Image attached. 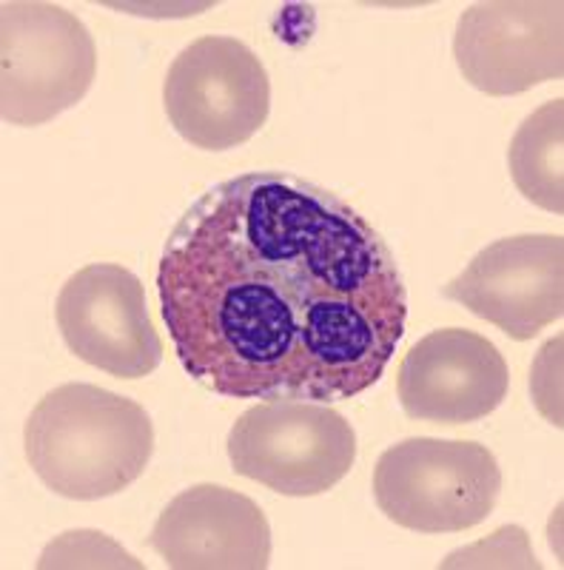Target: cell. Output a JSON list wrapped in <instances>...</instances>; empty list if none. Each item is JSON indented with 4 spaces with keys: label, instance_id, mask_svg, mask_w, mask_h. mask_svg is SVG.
Instances as JSON below:
<instances>
[{
    "label": "cell",
    "instance_id": "6da1fadb",
    "mask_svg": "<svg viewBox=\"0 0 564 570\" xmlns=\"http://www.w3.org/2000/svg\"><path fill=\"white\" fill-rule=\"evenodd\" d=\"M157 294L186 374L231 400H354L383 380L408 323L383 234L279 169L215 183L182 212Z\"/></svg>",
    "mask_w": 564,
    "mask_h": 570
},
{
    "label": "cell",
    "instance_id": "7a4b0ae2",
    "mask_svg": "<svg viewBox=\"0 0 564 570\" xmlns=\"http://www.w3.org/2000/svg\"><path fill=\"white\" fill-rule=\"evenodd\" d=\"M27 460L49 491L75 502L123 493L149 468L155 425L140 402L89 383L49 391L23 428Z\"/></svg>",
    "mask_w": 564,
    "mask_h": 570
},
{
    "label": "cell",
    "instance_id": "3957f363",
    "mask_svg": "<svg viewBox=\"0 0 564 570\" xmlns=\"http://www.w3.org/2000/svg\"><path fill=\"white\" fill-rule=\"evenodd\" d=\"M502 468L479 442L414 436L396 442L374 468V499L399 528L462 533L493 513Z\"/></svg>",
    "mask_w": 564,
    "mask_h": 570
},
{
    "label": "cell",
    "instance_id": "277c9868",
    "mask_svg": "<svg viewBox=\"0 0 564 570\" xmlns=\"http://www.w3.org/2000/svg\"><path fill=\"white\" fill-rule=\"evenodd\" d=\"M98 75V46L83 20L58 3L0 7V115L9 126H43L75 109Z\"/></svg>",
    "mask_w": 564,
    "mask_h": 570
},
{
    "label": "cell",
    "instance_id": "5b68a950",
    "mask_svg": "<svg viewBox=\"0 0 564 570\" xmlns=\"http://www.w3.org/2000/svg\"><path fill=\"white\" fill-rule=\"evenodd\" d=\"M234 473L283 497H319L357 462V431L339 411L311 400H266L228 431Z\"/></svg>",
    "mask_w": 564,
    "mask_h": 570
},
{
    "label": "cell",
    "instance_id": "8992f818",
    "mask_svg": "<svg viewBox=\"0 0 564 570\" xmlns=\"http://www.w3.org/2000/svg\"><path fill=\"white\" fill-rule=\"evenodd\" d=\"M162 106L195 149L228 151L251 140L271 111V80L243 40L206 35L188 43L162 83Z\"/></svg>",
    "mask_w": 564,
    "mask_h": 570
},
{
    "label": "cell",
    "instance_id": "52a82bcc",
    "mask_svg": "<svg viewBox=\"0 0 564 570\" xmlns=\"http://www.w3.org/2000/svg\"><path fill=\"white\" fill-rule=\"evenodd\" d=\"M462 78L491 98L522 95L564 71L558 0H487L462 12L454 35Z\"/></svg>",
    "mask_w": 564,
    "mask_h": 570
},
{
    "label": "cell",
    "instance_id": "ba28073f",
    "mask_svg": "<svg viewBox=\"0 0 564 570\" xmlns=\"http://www.w3.org/2000/svg\"><path fill=\"white\" fill-rule=\"evenodd\" d=\"M55 317L69 351L117 380H140L162 363L144 283L117 263L75 272L60 288Z\"/></svg>",
    "mask_w": 564,
    "mask_h": 570
},
{
    "label": "cell",
    "instance_id": "9c48e42d",
    "mask_svg": "<svg viewBox=\"0 0 564 570\" xmlns=\"http://www.w3.org/2000/svg\"><path fill=\"white\" fill-rule=\"evenodd\" d=\"M442 294L516 343L533 340L564 314V237L516 234L491 243Z\"/></svg>",
    "mask_w": 564,
    "mask_h": 570
},
{
    "label": "cell",
    "instance_id": "30bf717a",
    "mask_svg": "<svg viewBox=\"0 0 564 570\" xmlns=\"http://www.w3.org/2000/svg\"><path fill=\"white\" fill-rule=\"evenodd\" d=\"M511 385L505 356L476 331H431L405 354L396 391L408 420L467 425L499 409Z\"/></svg>",
    "mask_w": 564,
    "mask_h": 570
},
{
    "label": "cell",
    "instance_id": "8fae6325",
    "mask_svg": "<svg viewBox=\"0 0 564 570\" xmlns=\"http://www.w3.org/2000/svg\"><path fill=\"white\" fill-rule=\"evenodd\" d=\"M151 551L177 570H266L271 528L246 493L191 485L162 508L151 528Z\"/></svg>",
    "mask_w": 564,
    "mask_h": 570
},
{
    "label": "cell",
    "instance_id": "7c38bea8",
    "mask_svg": "<svg viewBox=\"0 0 564 570\" xmlns=\"http://www.w3.org/2000/svg\"><path fill=\"white\" fill-rule=\"evenodd\" d=\"M564 100L556 98L525 117L513 135L507 163L525 200L545 212H564Z\"/></svg>",
    "mask_w": 564,
    "mask_h": 570
}]
</instances>
